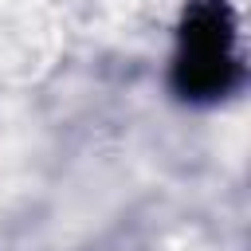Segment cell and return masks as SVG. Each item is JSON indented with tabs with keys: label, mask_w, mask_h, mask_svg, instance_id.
Masks as SVG:
<instances>
[{
	"label": "cell",
	"mask_w": 251,
	"mask_h": 251,
	"mask_svg": "<svg viewBox=\"0 0 251 251\" xmlns=\"http://www.w3.org/2000/svg\"><path fill=\"white\" fill-rule=\"evenodd\" d=\"M231 27L224 8L200 4L184 24V51L176 59V86L192 98H212L231 82Z\"/></svg>",
	"instance_id": "cell-1"
}]
</instances>
